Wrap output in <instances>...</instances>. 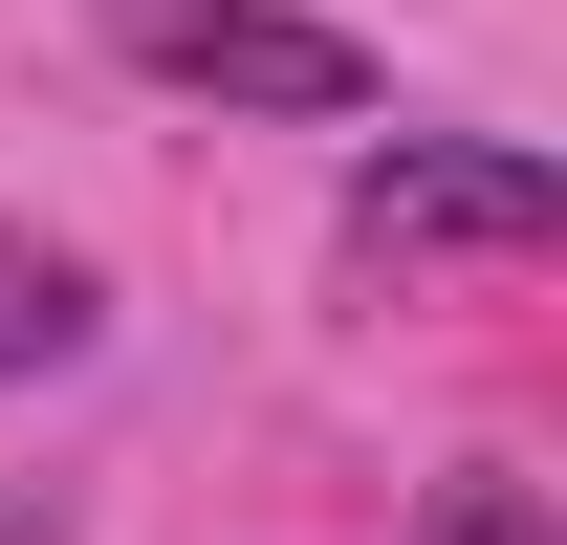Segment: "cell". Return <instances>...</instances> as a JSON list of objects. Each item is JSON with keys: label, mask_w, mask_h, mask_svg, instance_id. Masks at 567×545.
<instances>
[{"label": "cell", "mask_w": 567, "mask_h": 545, "mask_svg": "<svg viewBox=\"0 0 567 545\" xmlns=\"http://www.w3.org/2000/svg\"><path fill=\"white\" fill-rule=\"evenodd\" d=\"M567 240V175L546 153H502V132H415V153H371L350 175V263H546Z\"/></svg>", "instance_id": "1"}, {"label": "cell", "mask_w": 567, "mask_h": 545, "mask_svg": "<svg viewBox=\"0 0 567 545\" xmlns=\"http://www.w3.org/2000/svg\"><path fill=\"white\" fill-rule=\"evenodd\" d=\"M110 66L218 88V110H371V44L306 0H110Z\"/></svg>", "instance_id": "2"}, {"label": "cell", "mask_w": 567, "mask_h": 545, "mask_svg": "<svg viewBox=\"0 0 567 545\" xmlns=\"http://www.w3.org/2000/svg\"><path fill=\"white\" fill-rule=\"evenodd\" d=\"M66 349H87V263L0 218V371H66Z\"/></svg>", "instance_id": "3"}, {"label": "cell", "mask_w": 567, "mask_h": 545, "mask_svg": "<svg viewBox=\"0 0 567 545\" xmlns=\"http://www.w3.org/2000/svg\"><path fill=\"white\" fill-rule=\"evenodd\" d=\"M436 545H546V480H458V502H436Z\"/></svg>", "instance_id": "4"}, {"label": "cell", "mask_w": 567, "mask_h": 545, "mask_svg": "<svg viewBox=\"0 0 567 545\" xmlns=\"http://www.w3.org/2000/svg\"><path fill=\"white\" fill-rule=\"evenodd\" d=\"M0 545H44V524H22V502H0Z\"/></svg>", "instance_id": "5"}]
</instances>
